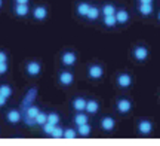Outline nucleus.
I'll list each match as a JSON object with an SVG mask.
<instances>
[{
    "label": "nucleus",
    "mask_w": 160,
    "mask_h": 146,
    "mask_svg": "<svg viewBox=\"0 0 160 146\" xmlns=\"http://www.w3.org/2000/svg\"><path fill=\"white\" fill-rule=\"evenodd\" d=\"M51 136L53 137V139H62L64 137V130L61 128V127H55Z\"/></svg>",
    "instance_id": "a878e982"
},
{
    "label": "nucleus",
    "mask_w": 160,
    "mask_h": 146,
    "mask_svg": "<svg viewBox=\"0 0 160 146\" xmlns=\"http://www.w3.org/2000/svg\"><path fill=\"white\" fill-rule=\"evenodd\" d=\"M30 0H15V3H19V5H28Z\"/></svg>",
    "instance_id": "473e14b6"
},
{
    "label": "nucleus",
    "mask_w": 160,
    "mask_h": 146,
    "mask_svg": "<svg viewBox=\"0 0 160 146\" xmlns=\"http://www.w3.org/2000/svg\"><path fill=\"white\" fill-rule=\"evenodd\" d=\"M116 19H117V23L125 24V23H128V19H129V14L126 11H117L116 12Z\"/></svg>",
    "instance_id": "2eb2a0df"
},
{
    "label": "nucleus",
    "mask_w": 160,
    "mask_h": 146,
    "mask_svg": "<svg viewBox=\"0 0 160 146\" xmlns=\"http://www.w3.org/2000/svg\"><path fill=\"white\" fill-rule=\"evenodd\" d=\"M131 107H132V103L129 100L122 99L117 101V111H119L120 113H128V112L131 111Z\"/></svg>",
    "instance_id": "20e7f679"
},
{
    "label": "nucleus",
    "mask_w": 160,
    "mask_h": 146,
    "mask_svg": "<svg viewBox=\"0 0 160 146\" xmlns=\"http://www.w3.org/2000/svg\"><path fill=\"white\" fill-rule=\"evenodd\" d=\"M86 17L89 18V19H97V18L99 17V9H98V8H92L91 6V9H89V12H88Z\"/></svg>",
    "instance_id": "393cba45"
},
{
    "label": "nucleus",
    "mask_w": 160,
    "mask_h": 146,
    "mask_svg": "<svg viewBox=\"0 0 160 146\" xmlns=\"http://www.w3.org/2000/svg\"><path fill=\"white\" fill-rule=\"evenodd\" d=\"M0 94L5 95L6 99H9L12 95V88L9 87V85H6V84H2V85H0Z\"/></svg>",
    "instance_id": "6ab92c4d"
},
{
    "label": "nucleus",
    "mask_w": 160,
    "mask_h": 146,
    "mask_svg": "<svg viewBox=\"0 0 160 146\" xmlns=\"http://www.w3.org/2000/svg\"><path fill=\"white\" fill-rule=\"evenodd\" d=\"M139 3H151L153 5V0H139Z\"/></svg>",
    "instance_id": "72a5a7b5"
},
{
    "label": "nucleus",
    "mask_w": 160,
    "mask_h": 146,
    "mask_svg": "<svg viewBox=\"0 0 160 146\" xmlns=\"http://www.w3.org/2000/svg\"><path fill=\"white\" fill-rule=\"evenodd\" d=\"M33 17L36 19H39V21L45 19L48 17V9H46L45 6H37V8H34V11H33Z\"/></svg>",
    "instance_id": "423d86ee"
},
{
    "label": "nucleus",
    "mask_w": 160,
    "mask_h": 146,
    "mask_svg": "<svg viewBox=\"0 0 160 146\" xmlns=\"http://www.w3.org/2000/svg\"><path fill=\"white\" fill-rule=\"evenodd\" d=\"M102 75H104V70L101 66L95 64V66H91V67H89V76H91L92 79H99Z\"/></svg>",
    "instance_id": "0eeeda50"
},
{
    "label": "nucleus",
    "mask_w": 160,
    "mask_h": 146,
    "mask_svg": "<svg viewBox=\"0 0 160 146\" xmlns=\"http://www.w3.org/2000/svg\"><path fill=\"white\" fill-rule=\"evenodd\" d=\"M98 109H99V105H98L95 100H89V101H86V109L85 111L88 112V113H97Z\"/></svg>",
    "instance_id": "ddd939ff"
},
{
    "label": "nucleus",
    "mask_w": 160,
    "mask_h": 146,
    "mask_svg": "<svg viewBox=\"0 0 160 146\" xmlns=\"http://www.w3.org/2000/svg\"><path fill=\"white\" fill-rule=\"evenodd\" d=\"M21 112L17 111V109H11V111L6 112V121L9 124H18L21 121Z\"/></svg>",
    "instance_id": "f257e3e1"
},
{
    "label": "nucleus",
    "mask_w": 160,
    "mask_h": 146,
    "mask_svg": "<svg viewBox=\"0 0 160 146\" xmlns=\"http://www.w3.org/2000/svg\"><path fill=\"white\" fill-rule=\"evenodd\" d=\"M76 136H77V133H76L74 130H71V128L64 130V139H76Z\"/></svg>",
    "instance_id": "cd10ccee"
},
{
    "label": "nucleus",
    "mask_w": 160,
    "mask_h": 146,
    "mask_svg": "<svg viewBox=\"0 0 160 146\" xmlns=\"http://www.w3.org/2000/svg\"><path fill=\"white\" fill-rule=\"evenodd\" d=\"M114 125H116L114 119H113V118H110V116H105L102 121H101V127H102L105 131H111V130L114 128Z\"/></svg>",
    "instance_id": "f8f14e48"
},
{
    "label": "nucleus",
    "mask_w": 160,
    "mask_h": 146,
    "mask_svg": "<svg viewBox=\"0 0 160 146\" xmlns=\"http://www.w3.org/2000/svg\"><path fill=\"white\" fill-rule=\"evenodd\" d=\"M139 12H141L142 15H150V14L153 12L151 3H141V5H139Z\"/></svg>",
    "instance_id": "a211bd4d"
},
{
    "label": "nucleus",
    "mask_w": 160,
    "mask_h": 146,
    "mask_svg": "<svg viewBox=\"0 0 160 146\" xmlns=\"http://www.w3.org/2000/svg\"><path fill=\"white\" fill-rule=\"evenodd\" d=\"M77 60V55L71 51H67V52L62 54V64L64 66H73Z\"/></svg>",
    "instance_id": "7ed1b4c3"
},
{
    "label": "nucleus",
    "mask_w": 160,
    "mask_h": 146,
    "mask_svg": "<svg viewBox=\"0 0 160 146\" xmlns=\"http://www.w3.org/2000/svg\"><path fill=\"white\" fill-rule=\"evenodd\" d=\"M89 133H91V125H89V124L79 125V134L80 136H89Z\"/></svg>",
    "instance_id": "5701e85b"
},
{
    "label": "nucleus",
    "mask_w": 160,
    "mask_h": 146,
    "mask_svg": "<svg viewBox=\"0 0 160 146\" xmlns=\"http://www.w3.org/2000/svg\"><path fill=\"white\" fill-rule=\"evenodd\" d=\"M73 81H74L73 73H70V72H61V73H59V82H61L62 85H71Z\"/></svg>",
    "instance_id": "39448f33"
},
{
    "label": "nucleus",
    "mask_w": 160,
    "mask_h": 146,
    "mask_svg": "<svg viewBox=\"0 0 160 146\" xmlns=\"http://www.w3.org/2000/svg\"><path fill=\"white\" fill-rule=\"evenodd\" d=\"M25 70H27V73H28L30 76H37L42 72V66H40V63H37V61H30V63H27V66H25Z\"/></svg>",
    "instance_id": "f03ea898"
},
{
    "label": "nucleus",
    "mask_w": 160,
    "mask_h": 146,
    "mask_svg": "<svg viewBox=\"0 0 160 146\" xmlns=\"http://www.w3.org/2000/svg\"><path fill=\"white\" fill-rule=\"evenodd\" d=\"M2 6H3V0H0V9H2Z\"/></svg>",
    "instance_id": "f704fd0d"
},
{
    "label": "nucleus",
    "mask_w": 160,
    "mask_h": 146,
    "mask_svg": "<svg viewBox=\"0 0 160 146\" xmlns=\"http://www.w3.org/2000/svg\"><path fill=\"white\" fill-rule=\"evenodd\" d=\"M39 107L37 106H27V109H25V115L30 118H36L39 115Z\"/></svg>",
    "instance_id": "f3484780"
},
{
    "label": "nucleus",
    "mask_w": 160,
    "mask_h": 146,
    "mask_svg": "<svg viewBox=\"0 0 160 146\" xmlns=\"http://www.w3.org/2000/svg\"><path fill=\"white\" fill-rule=\"evenodd\" d=\"M116 23H117L116 15H105V17H104V24H105L107 27H113V25H116Z\"/></svg>",
    "instance_id": "412c9836"
},
{
    "label": "nucleus",
    "mask_w": 160,
    "mask_h": 146,
    "mask_svg": "<svg viewBox=\"0 0 160 146\" xmlns=\"http://www.w3.org/2000/svg\"><path fill=\"white\" fill-rule=\"evenodd\" d=\"M89 9H91V5L83 2V3H80V5L77 6V14L82 15V17H86V15H88V12H89Z\"/></svg>",
    "instance_id": "dca6fc26"
},
{
    "label": "nucleus",
    "mask_w": 160,
    "mask_h": 146,
    "mask_svg": "<svg viewBox=\"0 0 160 146\" xmlns=\"http://www.w3.org/2000/svg\"><path fill=\"white\" fill-rule=\"evenodd\" d=\"M6 101H8V99H6L5 95H2V94H0V107H3V106L6 105Z\"/></svg>",
    "instance_id": "2f4dec72"
},
{
    "label": "nucleus",
    "mask_w": 160,
    "mask_h": 146,
    "mask_svg": "<svg viewBox=\"0 0 160 146\" xmlns=\"http://www.w3.org/2000/svg\"><path fill=\"white\" fill-rule=\"evenodd\" d=\"M102 14H104V17L105 15H116V8L113 5H105L102 8Z\"/></svg>",
    "instance_id": "b1692460"
},
{
    "label": "nucleus",
    "mask_w": 160,
    "mask_h": 146,
    "mask_svg": "<svg viewBox=\"0 0 160 146\" xmlns=\"http://www.w3.org/2000/svg\"><path fill=\"white\" fill-rule=\"evenodd\" d=\"M117 84H119V87H122V88H128L132 84V78L128 75V73L119 75V78H117Z\"/></svg>",
    "instance_id": "1a4fd4ad"
},
{
    "label": "nucleus",
    "mask_w": 160,
    "mask_h": 146,
    "mask_svg": "<svg viewBox=\"0 0 160 146\" xmlns=\"http://www.w3.org/2000/svg\"><path fill=\"white\" fill-rule=\"evenodd\" d=\"M73 107H74L76 111H85L86 109V100L85 99H82V97H77V99L73 100Z\"/></svg>",
    "instance_id": "4468645a"
},
{
    "label": "nucleus",
    "mask_w": 160,
    "mask_h": 146,
    "mask_svg": "<svg viewBox=\"0 0 160 146\" xmlns=\"http://www.w3.org/2000/svg\"><path fill=\"white\" fill-rule=\"evenodd\" d=\"M34 121L37 125H43L45 122H48V115L43 113V112H39V115L34 118Z\"/></svg>",
    "instance_id": "4be33fe9"
},
{
    "label": "nucleus",
    "mask_w": 160,
    "mask_h": 146,
    "mask_svg": "<svg viewBox=\"0 0 160 146\" xmlns=\"http://www.w3.org/2000/svg\"><path fill=\"white\" fill-rule=\"evenodd\" d=\"M138 128H139V133H141V134H150L151 130H153V125H151L150 121H141L139 125H138Z\"/></svg>",
    "instance_id": "9d476101"
},
{
    "label": "nucleus",
    "mask_w": 160,
    "mask_h": 146,
    "mask_svg": "<svg viewBox=\"0 0 160 146\" xmlns=\"http://www.w3.org/2000/svg\"><path fill=\"white\" fill-rule=\"evenodd\" d=\"M8 61V54L5 51H0V63H5Z\"/></svg>",
    "instance_id": "7c9ffc66"
},
{
    "label": "nucleus",
    "mask_w": 160,
    "mask_h": 146,
    "mask_svg": "<svg viewBox=\"0 0 160 146\" xmlns=\"http://www.w3.org/2000/svg\"><path fill=\"white\" fill-rule=\"evenodd\" d=\"M13 11H15V14H17L18 17H25V15H28V5H19V3H17L15 5V8H13Z\"/></svg>",
    "instance_id": "9b49d317"
},
{
    "label": "nucleus",
    "mask_w": 160,
    "mask_h": 146,
    "mask_svg": "<svg viewBox=\"0 0 160 146\" xmlns=\"http://www.w3.org/2000/svg\"><path fill=\"white\" fill-rule=\"evenodd\" d=\"M74 122L77 127H79V125H83V124H88V115H83V113L79 112V115L74 116Z\"/></svg>",
    "instance_id": "aec40b11"
},
{
    "label": "nucleus",
    "mask_w": 160,
    "mask_h": 146,
    "mask_svg": "<svg viewBox=\"0 0 160 146\" xmlns=\"http://www.w3.org/2000/svg\"><path fill=\"white\" fill-rule=\"evenodd\" d=\"M55 127H57V125H53V124H51V122H45V124H43V131H45L46 134L51 136Z\"/></svg>",
    "instance_id": "c85d7f7f"
},
{
    "label": "nucleus",
    "mask_w": 160,
    "mask_h": 146,
    "mask_svg": "<svg viewBox=\"0 0 160 146\" xmlns=\"http://www.w3.org/2000/svg\"><path fill=\"white\" fill-rule=\"evenodd\" d=\"M48 122L53 124V125H58V122H59V115H57V113H49V115H48Z\"/></svg>",
    "instance_id": "bb28decb"
},
{
    "label": "nucleus",
    "mask_w": 160,
    "mask_h": 146,
    "mask_svg": "<svg viewBox=\"0 0 160 146\" xmlns=\"http://www.w3.org/2000/svg\"><path fill=\"white\" fill-rule=\"evenodd\" d=\"M8 61H5V63H0V75H5L6 72H8Z\"/></svg>",
    "instance_id": "c756f323"
},
{
    "label": "nucleus",
    "mask_w": 160,
    "mask_h": 146,
    "mask_svg": "<svg viewBox=\"0 0 160 146\" xmlns=\"http://www.w3.org/2000/svg\"><path fill=\"white\" fill-rule=\"evenodd\" d=\"M159 19H160V14H159Z\"/></svg>",
    "instance_id": "c9c22d12"
},
{
    "label": "nucleus",
    "mask_w": 160,
    "mask_h": 146,
    "mask_svg": "<svg viewBox=\"0 0 160 146\" xmlns=\"http://www.w3.org/2000/svg\"><path fill=\"white\" fill-rule=\"evenodd\" d=\"M133 55H135V58H137V60L144 61V60L148 57V49H147V48H144V46H138V48H135Z\"/></svg>",
    "instance_id": "6e6552de"
}]
</instances>
